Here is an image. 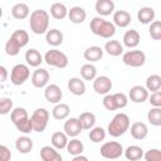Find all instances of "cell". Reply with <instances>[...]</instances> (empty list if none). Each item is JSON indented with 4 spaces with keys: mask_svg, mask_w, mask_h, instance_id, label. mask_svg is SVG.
<instances>
[{
    "mask_svg": "<svg viewBox=\"0 0 161 161\" xmlns=\"http://www.w3.org/2000/svg\"><path fill=\"white\" fill-rule=\"evenodd\" d=\"M29 24H30V29L34 34H36V35L45 34L49 28V14L47 13V10L36 9L30 14Z\"/></svg>",
    "mask_w": 161,
    "mask_h": 161,
    "instance_id": "6da1fadb",
    "label": "cell"
},
{
    "mask_svg": "<svg viewBox=\"0 0 161 161\" xmlns=\"http://www.w3.org/2000/svg\"><path fill=\"white\" fill-rule=\"evenodd\" d=\"M89 28L94 35H98V36L104 38V39H109L116 34V26L113 25V23L107 21L101 16L93 18L91 20Z\"/></svg>",
    "mask_w": 161,
    "mask_h": 161,
    "instance_id": "7a4b0ae2",
    "label": "cell"
},
{
    "mask_svg": "<svg viewBox=\"0 0 161 161\" xmlns=\"http://www.w3.org/2000/svg\"><path fill=\"white\" fill-rule=\"evenodd\" d=\"M130 125H131L130 117L126 113L119 112V113L114 114V117L111 119V122L108 123L107 131L112 137H119L128 131Z\"/></svg>",
    "mask_w": 161,
    "mask_h": 161,
    "instance_id": "3957f363",
    "label": "cell"
},
{
    "mask_svg": "<svg viewBox=\"0 0 161 161\" xmlns=\"http://www.w3.org/2000/svg\"><path fill=\"white\" fill-rule=\"evenodd\" d=\"M43 59H44V62L48 65L55 67V68H59V69H64L68 65V63H69L68 57L63 52H60L58 49H50V50H48L45 53V55H44Z\"/></svg>",
    "mask_w": 161,
    "mask_h": 161,
    "instance_id": "277c9868",
    "label": "cell"
},
{
    "mask_svg": "<svg viewBox=\"0 0 161 161\" xmlns=\"http://www.w3.org/2000/svg\"><path fill=\"white\" fill-rule=\"evenodd\" d=\"M31 125H33V131L35 132H43L49 122V112L45 108H36L31 117Z\"/></svg>",
    "mask_w": 161,
    "mask_h": 161,
    "instance_id": "5b68a950",
    "label": "cell"
},
{
    "mask_svg": "<svg viewBox=\"0 0 161 161\" xmlns=\"http://www.w3.org/2000/svg\"><path fill=\"white\" fill-rule=\"evenodd\" d=\"M99 152H101V156L104 157V158L116 160V158L122 156L123 146L119 142H117V141H108V142H104L101 146Z\"/></svg>",
    "mask_w": 161,
    "mask_h": 161,
    "instance_id": "8992f818",
    "label": "cell"
},
{
    "mask_svg": "<svg viewBox=\"0 0 161 161\" xmlns=\"http://www.w3.org/2000/svg\"><path fill=\"white\" fill-rule=\"evenodd\" d=\"M30 77V70L29 67L25 64H16L13 67L11 73H10V80L14 86H21L24 84Z\"/></svg>",
    "mask_w": 161,
    "mask_h": 161,
    "instance_id": "52a82bcc",
    "label": "cell"
},
{
    "mask_svg": "<svg viewBox=\"0 0 161 161\" xmlns=\"http://www.w3.org/2000/svg\"><path fill=\"white\" fill-rule=\"evenodd\" d=\"M122 62L128 67L138 68L146 63V54L142 50H128L122 54Z\"/></svg>",
    "mask_w": 161,
    "mask_h": 161,
    "instance_id": "ba28073f",
    "label": "cell"
},
{
    "mask_svg": "<svg viewBox=\"0 0 161 161\" xmlns=\"http://www.w3.org/2000/svg\"><path fill=\"white\" fill-rule=\"evenodd\" d=\"M112 86V80L107 75H98L93 79V89L97 94H108Z\"/></svg>",
    "mask_w": 161,
    "mask_h": 161,
    "instance_id": "9c48e42d",
    "label": "cell"
},
{
    "mask_svg": "<svg viewBox=\"0 0 161 161\" xmlns=\"http://www.w3.org/2000/svg\"><path fill=\"white\" fill-rule=\"evenodd\" d=\"M49 72L44 68H38L33 72L31 74V84L35 88H43L47 87L48 82H49Z\"/></svg>",
    "mask_w": 161,
    "mask_h": 161,
    "instance_id": "30bf717a",
    "label": "cell"
},
{
    "mask_svg": "<svg viewBox=\"0 0 161 161\" xmlns=\"http://www.w3.org/2000/svg\"><path fill=\"white\" fill-rule=\"evenodd\" d=\"M44 97L49 103H60L62 97H63V92L60 89V87L58 84H48L45 87L44 91Z\"/></svg>",
    "mask_w": 161,
    "mask_h": 161,
    "instance_id": "8fae6325",
    "label": "cell"
},
{
    "mask_svg": "<svg viewBox=\"0 0 161 161\" xmlns=\"http://www.w3.org/2000/svg\"><path fill=\"white\" fill-rule=\"evenodd\" d=\"M128 98L133 103H143L148 98V91L142 86H133L128 92Z\"/></svg>",
    "mask_w": 161,
    "mask_h": 161,
    "instance_id": "7c38bea8",
    "label": "cell"
},
{
    "mask_svg": "<svg viewBox=\"0 0 161 161\" xmlns=\"http://www.w3.org/2000/svg\"><path fill=\"white\" fill-rule=\"evenodd\" d=\"M63 128H64V133L67 136H69V137H77L83 131L80 125H79V122H78V118H75V117L68 118L64 122V127Z\"/></svg>",
    "mask_w": 161,
    "mask_h": 161,
    "instance_id": "4fadbf2b",
    "label": "cell"
},
{
    "mask_svg": "<svg viewBox=\"0 0 161 161\" xmlns=\"http://www.w3.org/2000/svg\"><path fill=\"white\" fill-rule=\"evenodd\" d=\"M68 89L74 96H83L86 93V83L78 77H72L68 80Z\"/></svg>",
    "mask_w": 161,
    "mask_h": 161,
    "instance_id": "5bb4252c",
    "label": "cell"
},
{
    "mask_svg": "<svg viewBox=\"0 0 161 161\" xmlns=\"http://www.w3.org/2000/svg\"><path fill=\"white\" fill-rule=\"evenodd\" d=\"M94 8H96L97 14L101 18L111 15L112 13H114V3L112 0H97Z\"/></svg>",
    "mask_w": 161,
    "mask_h": 161,
    "instance_id": "9a60e30c",
    "label": "cell"
},
{
    "mask_svg": "<svg viewBox=\"0 0 161 161\" xmlns=\"http://www.w3.org/2000/svg\"><path fill=\"white\" fill-rule=\"evenodd\" d=\"M131 24V14L126 10H117L113 13V25L118 28H127Z\"/></svg>",
    "mask_w": 161,
    "mask_h": 161,
    "instance_id": "2e32d148",
    "label": "cell"
},
{
    "mask_svg": "<svg viewBox=\"0 0 161 161\" xmlns=\"http://www.w3.org/2000/svg\"><path fill=\"white\" fill-rule=\"evenodd\" d=\"M42 161H63L62 155L53 146H43L40 148Z\"/></svg>",
    "mask_w": 161,
    "mask_h": 161,
    "instance_id": "e0dca14e",
    "label": "cell"
},
{
    "mask_svg": "<svg viewBox=\"0 0 161 161\" xmlns=\"http://www.w3.org/2000/svg\"><path fill=\"white\" fill-rule=\"evenodd\" d=\"M67 16L70 20V23L82 24V23H84L86 18H87V13L82 6H73V8H70V10H68Z\"/></svg>",
    "mask_w": 161,
    "mask_h": 161,
    "instance_id": "ac0fdd59",
    "label": "cell"
},
{
    "mask_svg": "<svg viewBox=\"0 0 161 161\" xmlns=\"http://www.w3.org/2000/svg\"><path fill=\"white\" fill-rule=\"evenodd\" d=\"M83 57L86 60H88L91 64L94 63V62H98L102 59L103 57V49L98 45H92V47H88L84 53H83Z\"/></svg>",
    "mask_w": 161,
    "mask_h": 161,
    "instance_id": "d6986e66",
    "label": "cell"
},
{
    "mask_svg": "<svg viewBox=\"0 0 161 161\" xmlns=\"http://www.w3.org/2000/svg\"><path fill=\"white\" fill-rule=\"evenodd\" d=\"M140 40H141V35L135 29L127 30L123 35V45L127 48H136L140 44Z\"/></svg>",
    "mask_w": 161,
    "mask_h": 161,
    "instance_id": "ffe728a7",
    "label": "cell"
},
{
    "mask_svg": "<svg viewBox=\"0 0 161 161\" xmlns=\"http://www.w3.org/2000/svg\"><path fill=\"white\" fill-rule=\"evenodd\" d=\"M155 16H156V13L153 8H150V6L141 8L137 11V19L141 24H151L155 20Z\"/></svg>",
    "mask_w": 161,
    "mask_h": 161,
    "instance_id": "44dd1931",
    "label": "cell"
},
{
    "mask_svg": "<svg viewBox=\"0 0 161 161\" xmlns=\"http://www.w3.org/2000/svg\"><path fill=\"white\" fill-rule=\"evenodd\" d=\"M148 135V128L143 122H133L131 125V136L135 140H143Z\"/></svg>",
    "mask_w": 161,
    "mask_h": 161,
    "instance_id": "7402d4cb",
    "label": "cell"
},
{
    "mask_svg": "<svg viewBox=\"0 0 161 161\" xmlns=\"http://www.w3.org/2000/svg\"><path fill=\"white\" fill-rule=\"evenodd\" d=\"M25 60H26V64L30 65V67H39L44 62L40 52L36 50V49H34V48L26 50V53H25Z\"/></svg>",
    "mask_w": 161,
    "mask_h": 161,
    "instance_id": "603a6c76",
    "label": "cell"
},
{
    "mask_svg": "<svg viewBox=\"0 0 161 161\" xmlns=\"http://www.w3.org/2000/svg\"><path fill=\"white\" fill-rule=\"evenodd\" d=\"M63 33L58 29H48V31L45 33V40L49 45L52 47H58L63 43Z\"/></svg>",
    "mask_w": 161,
    "mask_h": 161,
    "instance_id": "cb8c5ba5",
    "label": "cell"
},
{
    "mask_svg": "<svg viewBox=\"0 0 161 161\" xmlns=\"http://www.w3.org/2000/svg\"><path fill=\"white\" fill-rule=\"evenodd\" d=\"M78 122L82 127V130H91L94 127L96 123V114L92 112H83L78 117Z\"/></svg>",
    "mask_w": 161,
    "mask_h": 161,
    "instance_id": "d4e9b609",
    "label": "cell"
},
{
    "mask_svg": "<svg viewBox=\"0 0 161 161\" xmlns=\"http://www.w3.org/2000/svg\"><path fill=\"white\" fill-rule=\"evenodd\" d=\"M50 142H52V146L55 148V150H63L67 147V143H68V136L64 133V132H60V131H57L52 135V138H50Z\"/></svg>",
    "mask_w": 161,
    "mask_h": 161,
    "instance_id": "484cf974",
    "label": "cell"
},
{
    "mask_svg": "<svg viewBox=\"0 0 161 161\" xmlns=\"http://www.w3.org/2000/svg\"><path fill=\"white\" fill-rule=\"evenodd\" d=\"M15 147L20 153H29L33 150V140L28 136L18 137L15 141Z\"/></svg>",
    "mask_w": 161,
    "mask_h": 161,
    "instance_id": "4316f807",
    "label": "cell"
},
{
    "mask_svg": "<svg viewBox=\"0 0 161 161\" xmlns=\"http://www.w3.org/2000/svg\"><path fill=\"white\" fill-rule=\"evenodd\" d=\"M29 6L25 3H18L11 8V15L18 20L26 19L29 16Z\"/></svg>",
    "mask_w": 161,
    "mask_h": 161,
    "instance_id": "83f0119b",
    "label": "cell"
},
{
    "mask_svg": "<svg viewBox=\"0 0 161 161\" xmlns=\"http://www.w3.org/2000/svg\"><path fill=\"white\" fill-rule=\"evenodd\" d=\"M69 113H70V107H69L67 103H62V102L58 103V104H55V107H54L53 111H52L53 118L59 119V121L68 118Z\"/></svg>",
    "mask_w": 161,
    "mask_h": 161,
    "instance_id": "f1b7e54d",
    "label": "cell"
},
{
    "mask_svg": "<svg viewBox=\"0 0 161 161\" xmlns=\"http://www.w3.org/2000/svg\"><path fill=\"white\" fill-rule=\"evenodd\" d=\"M104 50L111 57H118L123 54V45L118 40H108L104 44Z\"/></svg>",
    "mask_w": 161,
    "mask_h": 161,
    "instance_id": "f546056e",
    "label": "cell"
},
{
    "mask_svg": "<svg viewBox=\"0 0 161 161\" xmlns=\"http://www.w3.org/2000/svg\"><path fill=\"white\" fill-rule=\"evenodd\" d=\"M123 152L128 161H138L143 157V150H142V147H140L137 145L128 146L126 150H123Z\"/></svg>",
    "mask_w": 161,
    "mask_h": 161,
    "instance_id": "4dcf8cb0",
    "label": "cell"
},
{
    "mask_svg": "<svg viewBox=\"0 0 161 161\" xmlns=\"http://www.w3.org/2000/svg\"><path fill=\"white\" fill-rule=\"evenodd\" d=\"M10 39H11L13 42H15V43L18 44V47L21 49L23 47H25V45L28 44V42H29V34H28L24 29H16V30L11 34Z\"/></svg>",
    "mask_w": 161,
    "mask_h": 161,
    "instance_id": "1f68e13d",
    "label": "cell"
},
{
    "mask_svg": "<svg viewBox=\"0 0 161 161\" xmlns=\"http://www.w3.org/2000/svg\"><path fill=\"white\" fill-rule=\"evenodd\" d=\"M50 15L57 20H62L68 15V9L62 3H54L50 6Z\"/></svg>",
    "mask_w": 161,
    "mask_h": 161,
    "instance_id": "d6a6232c",
    "label": "cell"
},
{
    "mask_svg": "<svg viewBox=\"0 0 161 161\" xmlns=\"http://www.w3.org/2000/svg\"><path fill=\"white\" fill-rule=\"evenodd\" d=\"M67 151L68 153L73 155V156H78V155H82L83 150H84V145L80 140L78 138H72L70 141H68L67 143Z\"/></svg>",
    "mask_w": 161,
    "mask_h": 161,
    "instance_id": "836d02e7",
    "label": "cell"
},
{
    "mask_svg": "<svg viewBox=\"0 0 161 161\" xmlns=\"http://www.w3.org/2000/svg\"><path fill=\"white\" fill-rule=\"evenodd\" d=\"M80 77L84 80H93L97 77V68L91 63L83 64L80 67Z\"/></svg>",
    "mask_w": 161,
    "mask_h": 161,
    "instance_id": "e575fe53",
    "label": "cell"
},
{
    "mask_svg": "<svg viewBox=\"0 0 161 161\" xmlns=\"http://www.w3.org/2000/svg\"><path fill=\"white\" fill-rule=\"evenodd\" d=\"M147 91H151L152 93L156 91H160L161 88V77L158 74H151L146 79V87Z\"/></svg>",
    "mask_w": 161,
    "mask_h": 161,
    "instance_id": "d590c367",
    "label": "cell"
},
{
    "mask_svg": "<svg viewBox=\"0 0 161 161\" xmlns=\"http://www.w3.org/2000/svg\"><path fill=\"white\" fill-rule=\"evenodd\" d=\"M147 119L152 126H161V107H152L147 112Z\"/></svg>",
    "mask_w": 161,
    "mask_h": 161,
    "instance_id": "8d00e7d4",
    "label": "cell"
},
{
    "mask_svg": "<svg viewBox=\"0 0 161 161\" xmlns=\"http://www.w3.org/2000/svg\"><path fill=\"white\" fill-rule=\"evenodd\" d=\"M88 137L93 143H99L106 138V131L102 127H93V128H91Z\"/></svg>",
    "mask_w": 161,
    "mask_h": 161,
    "instance_id": "74e56055",
    "label": "cell"
},
{
    "mask_svg": "<svg viewBox=\"0 0 161 161\" xmlns=\"http://www.w3.org/2000/svg\"><path fill=\"white\" fill-rule=\"evenodd\" d=\"M28 117H29L28 116V111L25 108H23V107H16L10 112V119H11V122L14 125L19 123L20 121H23V119H25Z\"/></svg>",
    "mask_w": 161,
    "mask_h": 161,
    "instance_id": "f35d334b",
    "label": "cell"
},
{
    "mask_svg": "<svg viewBox=\"0 0 161 161\" xmlns=\"http://www.w3.org/2000/svg\"><path fill=\"white\" fill-rule=\"evenodd\" d=\"M148 33L153 40H160L161 39V21L160 20H153L150 24Z\"/></svg>",
    "mask_w": 161,
    "mask_h": 161,
    "instance_id": "ab89813d",
    "label": "cell"
},
{
    "mask_svg": "<svg viewBox=\"0 0 161 161\" xmlns=\"http://www.w3.org/2000/svg\"><path fill=\"white\" fill-rule=\"evenodd\" d=\"M13 111V99L9 97L0 98V114H8Z\"/></svg>",
    "mask_w": 161,
    "mask_h": 161,
    "instance_id": "60d3db41",
    "label": "cell"
},
{
    "mask_svg": "<svg viewBox=\"0 0 161 161\" xmlns=\"http://www.w3.org/2000/svg\"><path fill=\"white\" fill-rule=\"evenodd\" d=\"M15 127H16L18 131H20V132H23V133H30V132L33 131V125H31L30 117H28V118L20 121L19 123L15 125Z\"/></svg>",
    "mask_w": 161,
    "mask_h": 161,
    "instance_id": "b9f144b4",
    "label": "cell"
},
{
    "mask_svg": "<svg viewBox=\"0 0 161 161\" xmlns=\"http://www.w3.org/2000/svg\"><path fill=\"white\" fill-rule=\"evenodd\" d=\"M19 52H20V48L18 47V44L9 38L8 42L5 43V53L10 57H15L19 54Z\"/></svg>",
    "mask_w": 161,
    "mask_h": 161,
    "instance_id": "7bdbcfd3",
    "label": "cell"
},
{
    "mask_svg": "<svg viewBox=\"0 0 161 161\" xmlns=\"http://www.w3.org/2000/svg\"><path fill=\"white\" fill-rule=\"evenodd\" d=\"M113 98H114V102H116V106H117V109H121V108H125L128 103V98L125 93H114L113 94Z\"/></svg>",
    "mask_w": 161,
    "mask_h": 161,
    "instance_id": "ee69618b",
    "label": "cell"
},
{
    "mask_svg": "<svg viewBox=\"0 0 161 161\" xmlns=\"http://www.w3.org/2000/svg\"><path fill=\"white\" fill-rule=\"evenodd\" d=\"M143 156L146 161H161V151L158 148H150Z\"/></svg>",
    "mask_w": 161,
    "mask_h": 161,
    "instance_id": "f6af8a7d",
    "label": "cell"
},
{
    "mask_svg": "<svg viewBox=\"0 0 161 161\" xmlns=\"http://www.w3.org/2000/svg\"><path fill=\"white\" fill-rule=\"evenodd\" d=\"M103 107L107 109V111H116L117 109V106H116V102H114V98H113V94H106L103 101Z\"/></svg>",
    "mask_w": 161,
    "mask_h": 161,
    "instance_id": "bcb514c9",
    "label": "cell"
},
{
    "mask_svg": "<svg viewBox=\"0 0 161 161\" xmlns=\"http://www.w3.org/2000/svg\"><path fill=\"white\" fill-rule=\"evenodd\" d=\"M147 99L150 101V103L153 107H161V91H156V92L151 93V96Z\"/></svg>",
    "mask_w": 161,
    "mask_h": 161,
    "instance_id": "7dc6e473",
    "label": "cell"
},
{
    "mask_svg": "<svg viewBox=\"0 0 161 161\" xmlns=\"http://www.w3.org/2000/svg\"><path fill=\"white\" fill-rule=\"evenodd\" d=\"M13 157V153L10 148H8L5 145H0V161H10Z\"/></svg>",
    "mask_w": 161,
    "mask_h": 161,
    "instance_id": "c3c4849f",
    "label": "cell"
},
{
    "mask_svg": "<svg viewBox=\"0 0 161 161\" xmlns=\"http://www.w3.org/2000/svg\"><path fill=\"white\" fill-rule=\"evenodd\" d=\"M8 75H9L8 69H6L5 67L0 65V83H4V82L8 79Z\"/></svg>",
    "mask_w": 161,
    "mask_h": 161,
    "instance_id": "681fc988",
    "label": "cell"
},
{
    "mask_svg": "<svg viewBox=\"0 0 161 161\" xmlns=\"http://www.w3.org/2000/svg\"><path fill=\"white\" fill-rule=\"evenodd\" d=\"M72 161H89V160H88V157H86L83 155H78V156H74Z\"/></svg>",
    "mask_w": 161,
    "mask_h": 161,
    "instance_id": "f907efd6",
    "label": "cell"
},
{
    "mask_svg": "<svg viewBox=\"0 0 161 161\" xmlns=\"http://www.w3.org/2000/svg\"><path fill=\"white\" fill-rule=\"evenodd\" d=\"M1 16H3V8L0 6V18H1Z\"/></svg>",
    "mask_w": 161,
    "mask_h": 161,
    "instance_id": "816d5d0a",
    "label": "cell"
}]
</instances>
